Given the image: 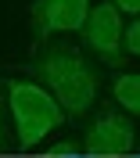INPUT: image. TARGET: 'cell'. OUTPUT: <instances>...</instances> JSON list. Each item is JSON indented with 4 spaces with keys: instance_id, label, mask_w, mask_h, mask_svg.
<instances>
[{
    "instance_id": "cell-1",
    "label": "cell",
    "mask_w": 140,
    "mask_h": 158,
    "mask_svg": "<svg viewBox=\"0 0 140 158\" xmlns=\"http://www.w3.org/2000/svg\"><path fill=\"white\" fill-rule=\"evenodd\" d=\"M29 76L43 90L54 94V101L65 108L68 118L86 115L101 94V76L93 69V61L79 47H68V43H43V50L29 65Z\"/></svg>"
},
{
    "instance_id": "cell-2",
    "label": "cell",
    "mask_w": 140,
    "mask_h": 158,
    "mask_svg": "<svg viewBox=\"0 0 140 158\" xmlns=\"http://www.w3.org/2000/svg\"><path fill=\"white\" fill-rule=\"evenodd\" d=\"M7 108L14 118V129H18V148L29 151L36 148L50 129H58L65 122V108H61L54 94L43 90L36 79H11L7 83Z\"/></svg>"
},
{
    "instance_id": "cell-3",
    "label": "cell",
    "mask_w": 140,
    "mask_h": 158,
    "mask_svg": "<svg viewBox=\"0 0 140 158\" xmlns=\"http://www.w3.org/2000/svg\"><path fill=\"white\" fill-rule=\"evenodd\" d=\"M83 43L97 61L111 65V69H122L126 65V22H122V11L115 7V0H104L90 11L86 25L79 29Z\"/></svg>"
},
{
    "instance_id": "cell-4",
    "label": "cell",
    "mask_w": 140,
    "mask_h": 158,
    "mask_svg": "<svg viewBox=\"0 0 140 158\" xmlns=\"http://www.w3.org/2000/svg\"><path fill=\"white\" fill-rule=\"evenodd\" d=\"M93 11V0H32L29 25L36 43H50V36L79 32Z\"/></svg>"
},
{
    "instance_id": "cell-5",
    "label": "cell",
    "mask_w": 140,
    "mask_h": 158,
    "mask_svg": "<svg viewBox=\"0 0 140 158\" xmlns=\"http://www.w3.org/2000/svg\"><path fill=\"white\" fill-rule=\"evenodd\" d=\"M133 148H137V126H133V115L126 111H101L83 137V155L90 158L130 155Z\"/></svg>"
},
{
    "instance_id": "cell-6",
    "label": "cell",
    "mask_w": 140,
    "mask_h": 158,
    "mask_svg": "<svg viewBox=\"0 0 140 158\" xmlns=\"http://www.w3.org/2000/svg\"><path fill=\"white\" fill-rule=\"evenodd\" d=\"M111 97L126 115L140 118V72H122L111 83Z\"/></svg>"
},
{
    "instance_id": "cell-7",
    "label": "cell",
    "mask_w": 140,
    "mask_h": 158,
    "mask_svg": "<svg viewBox=\"0 0 140 158\" xmlns=\"http://www.w3.org/2000/svg\"><path fill=\"white\" fill-rule=\"evenodd\" d=\"M126 54H133V58H140V18H133L130 25H126Z\"/></svg>"
},
{
    "instance_id": "cell-8",
    "label": "cell",
    "mask_w": 140,
    "mask_h": 158,
    "mask_svg": "<svg viewBox=\"0 0 140 158\" xmlns=\"http://www.w3.org/2000/svg\"><path fill=\"white\" fill-rule=\"evenodd\" d=\"M47 158H79V144H72V140H68V144H58V148L47 151ZM86 158H90V155H86Z\"/></svg>"
},
{
    "instance_id": "cell-9",
    "label": "cell",
    "mask_w": 140,
    "mask_h": 158,
    "mask_svg": "<svg viewBox=\"0 0 140 158\" xmlns=\"http://www.w3.org/2000/svg\"><path fill=\"white\" fill-rule=\"evenodd\" d=\"M4 90H7V86H0V151L7 148V126H4V111H7V101H4Z\"/></svg>"
},
{
    "instance_id": "cell-10",
    "label": "cell",
    "mask_w": 140,
    "mask_h": 158,
    "mask_svg": "<svg viewBox=\"0 0 140 158\" xmlns=\"http://www.w3.org/2000/svg\"><path fill=\"white\" fill-rule=\"evenodd\" d=\"M115 7H119L122 15H133V18H140V0H115Z\"/></svg>"
}]
</instances>
